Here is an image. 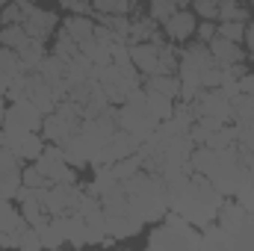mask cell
<instances>
[{
	"mask_svg": "<svg viewBox=\"0 0 254 251\" xmlns=\"http://www.w3.org/2000/svg\"><path fill=\"white\" fill-rule=\"evenodd\" d=\"M163 51H166V42H139V45H130V63L136 65V71L142 77L169 74L166 63H163Z\"/></svg>",
	"mask_w": 254,
	"mask_h": 251,
	"instance_id": "cell-3",
	"label": "cell"
},
{
	"mask_svg": "<svg viewBox=\"0 0 254 251\" xmlns=\"http://www.w3.org/2000/svg\"><path fill=\"white\" fill-rule=\"evenodd\" d=\"M18 249H24V251H39V249H45V246H42V237H39V231H36L33 225H27V228L18 234Z\"/></svg>",
	"mask_w": 254,
	"mask_h": 251,
	"instance_id": "cell-25",
	"label": "cell"
},
{
	"mask_svg": "<svg viewBox=\"0 0 254 251\" xmlns=\"http://www.w3.org/2000/svg\"><path fill=\"white\" fill-rule=\"evenodd\" d=\"M18 57H21V63H24V71L30 74V71H36L42 60L48 57V51H45V42H39V39H30L21 51H18Z\"/></svg>",
	"mask_w": 254,
	"mask_h": 251,
	"instance_id": "cell-14",
	"label": "cell"
},
{
	"mask_svg": "<svg viewBox=\"0 0 254 251\" xmlns=\"http://www.w3.org/2000/svg\"><path fill=\"white\" fill-rule=\"evenodd\" d=\"M145 89H154V92H160V95H166V98H181V80H178V74H154V77H148V86Z\"/></svg>",
	"mask_w": 254,
	"mask_h": 251,
	"instance_id": "cell-13",
	"label": "cell"
},
{
	"mask_svg": "<svg viewBox=\"0 0 254 251\" xmlns=\"http://www.w3.org/2000/svg\"><path fill=\"white\" fill-rule=\"evenodd\" d=\"M83 189H77V184H51L42 189V204L48 210V216H65L77 207Z\"/></svg>",
	"mask_w": 254,
	"mask_h": 251,
	"instance_id": "cell-5",
	"label": "cell"
},
{
	"mask_svg": "<svg viewBox=\"0 0 254 251\" xmlns=\"http://www.w3.org/2000/svg\"><path fill=\"white\" fill-rule=\"evenodd\" d=\"M237 83H240V92H246V95H254V71H246V74H243Z\"/></svg>",
	"mask_w": 254,
	"mask_h": 251,
	"instance_id": "cell-29",
	"label": "cell"
},
{
	"mask_svg": "<svg viewBox=\"0 0 254 251\" xmlns=\"http://www.w3.org/2000/svg\"><path fill=\"white\" fill-rule=\"evenodd\" d=\"M42 122H45V113L30 98L9 101L6 116H3V125L6 127H24V130H42Z\"/></svg>",
	"mask_w": 254,
	"mask_h": 251,
	"instance_id": "cell-6",
	"label": "cell"
},
{
	"mask_svg": "<svg viewBox=\"0 0 254 251\" xmlns=\"http://www.w3.org/2000/svg\"><path fill=\"white\" fill-rule=\"evenodd\" d=\"M252 57H254V54H252Z\"/></svg>",
	"mask_w": 254,
	"mask_h": 251,
	"instance_id": "cell-33",
	"label": "cell"
},
{
	"mask_svg": "<svg viewBox=\"0 0 254 251\" xmlns=\"http://www.w3.org/2000/svg\"><path fill=\"white\" fill-rule=\"evenodd\" d=\"M3 116H6V101H3V95H0V122H3Z\"/></svg>",
	"mask_w": 254,
	"mask_h": 251,
	"instance_id": "cell-31",
	"label": "cell"
},
{
	"mask_svg": "<svg viewBox=\"0 0 254 251\" xmlns=\"http://www.w3.org/2000/svg\"><path fill=\"white\" fill-rule=\"evenodd\" d=\"M219 21H246L249 24V6L240 0H219Z\"/></svg>",
	"mask_w": 254,
	"mask_h": 251,
	"instance_id": "cell-18",
	"label": "cell"
},
{
	"mask_svg": "<svg viewBox=\"0 0 254 251\" xmlns=\"http://www.w3.org/2000/svg\"><path fill=\"white\" fill-rule=\"evenodd\" d=\"M216 27H219L216 21H201L195 33H198V39H201V42H210V39L216 36Z\"/></svg>",
	"mask_w": 254,
	"mask_h": 251,
	"instance_id": "cell-28",
	"label": "cell"
},
{
	"mask_svg": "<svg viewBox=\"0 0 254 251\" xmlns=\"http://www.w3.org/2000/svg\"><path fill=\"white\" fill-rule=\"evenodd\" d=\"M0 71H6L9 77L27 74V71H24V63H21V57H18V51H15V48L0 45Z\"/></svg>",
	"mask_w": 254,
	"mask_h": 251,
	"instance_id": "cell-20",
	"label": "cell"
},
{
	"mask_svg": "<svg viewBox=\"0 0 254 251\" xmlns=\"http://www.w3.org/2000/svg\"><path fill=\"white\" fill-rule=\"evenodd\" d=\"M30 39H33V36L24 30V24H3V27H0V45H6V48L21 51Z\"/></svg>",
	"mask_w": 254,
	"mask_h": 251,
	"instance_id": "cell-15",
	"label": "cell"
},
{
	"mask_svg": "<svg viewBox=\"0 0 254 251\" xmlns=\"http://www.w3.org/2000/svg\"><path fill=\"white\" fill-rule=\"evenodd\" d=\"M21 3H24V30H27L33 39L48 42V39L54 36V30L60 27V15L51 12V9L36 6L33 0H21Z\"/></svg>",
	"mask_w": 254,
	"mask_h": 251,
	"instance_id": "cell-4",
	"label": "cell"
},
{
	"mask_svg": "<svg viewBox=\"0 0 254 251\" xmlns=\"http://www.w3.org/2000/svg\"><path fill=\"white\" fill-rule=\"evenodd\" d=\"M95 27H98V24H95L89 15H68V18L63 21V30L77 42V45L89 42V39L95 36Z\"/></svg>",
	"mask_w": 254,
	"mask_h": 251,
	"instance_id": "cell-9",
	"label": "cell"
},
{
	"mask_svg": "<svg viewBox=\"0 0 254 251\" xmlns=\"http://www.w3.org/2000/svg\"><path fill=\"white\" fill-rule=\"evenodd\" d=\"M21 184H24V187H33V189L51 187V181L36 169V163H33V166H27V169H21Z\"/></svg>",
	"mask_w": 254,
	"mask_h": 251,
	"instance_id": "cell-24",
	"label": "cell"
},
{
	"mask_svg": "<svg viewBox=\"0 0 254 251\" xmlns=\"http://www.w3.org/2000/svg\"><path fill=\"white\" fill-rule=\"evenodd\" d=\"M60 3H63V9H68L71 15H89V12H95L89 0H60Z\"/></svg>",
	"mask_w": 254,
	"mask_h": 251,
	"instance_id": "cell-27",
	"label": "cell"
},
{
	"mask_svg": "<svg viewBox=\"0 0 254 251\" xmlns=\"http://www.w3.org/2000/svg\"><path fill=\"white\" fill-rule=\"evenodd\" d=\"M192 12L201 21H219V0H192Z\"/></svg>",
	"mask_w": 254,
	"mask_h": 251,
	"instance_id": "cell-23",
	"label": "cell"
},
{
	"mask_svg": "<svg viewBox=\"0 0 254 251\" xmlns=\"http://www.w3.org/2000/svg\"><path fill=\"white\" fill-rule=\"evenodd\" d=\"M207 48H210V54H213V60H216L219 68H231V65L246 63V51L240 48V42H231V39L213 36V39L207 42Z\"/></svg>",
	"mask_w": 254,
	"mask_h": 251,
	"instance_id": "cell-8",
	"label": "cell"
},
{
	"mask_svg": "<svg viewBox=\"0 0 254 251\" xmlns=\"http://www.w3.org/2000/svg\"><path fill=\"white\" fill-rule=\"evenodd\" d=\"M24 228H27V219L21 216V210H18L9 198H0V231L18 234V231H24Z\"/></svg>",
	"mask_w": 254,
	"mask_h": 251,
	"instance_id": "cell-11",
	"label": "cell"
},
{
	"mask_svg": "<svg viewBox=\"0 0 254 251\" xmlns=\"http://www.w3.org/2000/svg\"><path fill=\"white\" fill-rule=\"evenodd\" d=\"M187 3H190V0H148V6H151V12H148V15H151L154 21H160V24H163L172 12L184 9Z\"/></svg>",
	"mask_w": 254,
	"mask_h": 251,
	"instance_id": "cell-19",
	"label": "cell"
},
{
	"mask_svg": "<svg viewBox=\"0 0 254 251\" xmlns=\"http://www.w3.org/2000/svg\"><path fill=\"white\" fill-rule=\"evenodd\" d=\"M0 24H24V3L21 0H9L0 12Z\"/></svg>",
	"mask_w": 254,
	"mask_h": 251,
	"instance_id": "cell-26",
	"label": "cell"
},
{
	"mask_svg": "<svg viewBox=\"0 0 254 251\" xmlns=\"http://www.w3.org/2000/svg\"><path fill=\"white\" fill-rule=\"evenodd\" d=\"M6 3H9V0H0V12H3V6H6Z\"/></svg>",
	"mask_w": 254,
	"mask_h": 251,
	"instance_id": "cell-32",
	"label": "cell"
},
{
	"mask_svg": "<svg viewBox=\"0 0 254 251\" xmlns=\"http://www.w3.org/2000/svg\"><path fill=\"white\" fill-rule=\"evenodd\" d=\"M36 169L51 181V184H77V169L65 160V151L60 145H45V151L36 157Z\"/></svg>",
	"mask_w": 254,
	"mask_h": 251,
	"instance_id": "cell-2",
	"label": "cell"
},
{
	"mask_svg": "<svg viewBox=\"0 0 254 251\" xmlns=\"http://www.w3.org/2000/svg\"><path fill=\"white\" fill-rule=\"evenodd\" d=\"M231 119L237 125H252L254 122V95L240 92V95L231 98Z\"/></svg>",
	"mask_w": 254,
	"mask_h": 251,
	"instance_id": "cell-12",
	"label": "cell"
},
{
	"mask_svg": "<svg viewBox=\"0 0 254 251\" xmlns=\"http://www.w3.org/2000/svg\"><path fill=\"white\" fill-rule=\"evenodd\" d=\"M163 36L169 39V42H175V45H184V42H190L192 36H195V30H198V15L190 12L187 6L184 9H178V12H172L163 24Z\"/></svg>",
	"mask_w": 254,
	"mask_h": 251,
	"instance_id": "cell-7",
	"label": "cell"
},
{
	"mask_svg": "<svg viewBox=\"0 0 254 251\" xmlns=\"http://www.w3.org/2000/svg\"><path fill=\"white\" fill-rule=\"evenodd\" d=\"M213 163H216V151H213L210 145H198V148H192V154H190V169L192 172H198V175H210Z\"/></svg>",
	"mask_w": 254,
	"mask_h": 251,
	"instance_id": "cell-16",
	"label": "cell"
},
{
	"mask_svg": "<svg viewBox=\"0 0 254 251\" xmlns=\"http://www.w3.org/2000/svg\"><path fill=\"white\" fill-rule=\"evenodd\" d=\"M0 145L9 148L18 160L36 163V157L45 151V136L39 130H24V127H6L0 130Z\"/></svg>",
	"mask_w": 254,
	"mask_h": 251,
	"instance_id": "cell-1",
	"label": "cell"
},
{
	"mask_svg": "<svg viewBox=\"0 0 254 251\" xmlns=\"http://www.w3.org/2000/svg\"><path fill=\"white\" fill-rule=\"evenodd\" d=\"M98 15H130L136 12V0H89Z\"/></svg>",
	"mask_w": 254,
	"mask_h": 251,
	"instance_id": "cell-17",
	"label": "cell"
},
{
	"mask_svg": "<svg viewBox=\"0 0 254 251\" xmlns=\"http://www.w3.org/2000/svg\"><path fill=\"white\" fill-rule=\"evenodd\" d=\"M9 83H12V77H9L6 71H0V95H6V92H9Z\"/></svg>",
	"mask_w": 254,
	"mask_h": 251,
	"instance_id": "cell-30",
	"label": "cell"
},
{
	"mask_svg": "<svg viewBox=\"0 0 254 251\" xmlns=\"http://www.w3.org/2000/svg\"><path fill=\"white\" fill-rule=\"evenodd\" d=\"M246 21H219V27H216V36H222V39H231V42H243L246 39Z\"/></svg>",
	"mask_w": 254,
	"mask_h": 251,
	"instance_id": "cell-21",
	"label": "cell"
},
{
	"mask_svg": "<svg viewBox=\"0 0 254 251\" xmlns=\"http://www.w3.org/2000/svg\"><path fill=\"white\" fill-rule=\"evenodd\" d=\"M77 51H80V45H77L65 30H60V33H57V42H54V54H57V57H63V60H71Z\"/></svg>",
	"mask_w": 254,
	"mask_h": 251,
	"instance_id": "cell-22",
	"label": "cell"
},
{
	"mask_svg": "<svg viewBox=\"0 0 254 251\" xmlns=\"http://www.w3.org/2000/svg\"><path fill=\"white\" fill-rule=\"evenodd\" d=\"M145 104H148V113H151L157 122H166V119L175 116L172 98H166V95H160V92H154V89H145Z\"/></svg>",
	"mask_w": 254,
	"mask_h": 251,
	"instance_id": "cell-10",
	"label": "cell"
}]
</instances>
